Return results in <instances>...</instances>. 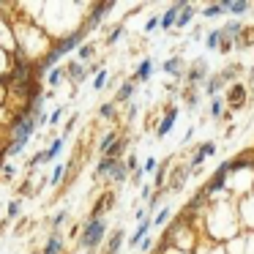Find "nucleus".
Returning <instances> with one entry per match:
<instances>
[{"label":"nucleus","instance_id":"a211bd4d","mask_svg":"<svg viewBox=\"0 0 254 254\" xmlns=\"http://www.w3.org/2000/svg\"><path fill=\"white\" fill-rule=\"evenodd\" d=\"M118 139H121V137H118V131H110V134H107V137L101 139V145H99L101 156H107V153H110V150H112V145H115Z\"/></svg>","mask_w":254,"mask_h":254},{"label":"nucleus","instance_id":"20e7f679","mask_svg":"<svg viewBox=\"0 0 254 254\" xmlns=\"http://www.w3.org/2000/svg\"><path fill=\"white\" fill-rule=\"evenodd\" d=\"M112 8H115V3H99V6H93V11H90L88 22L82 25L85 33H88V30H93V28H99V25H101V17H104V14H110Z\"/></svg>","mask_w":254,"mask_h":254},{"label":"nucleus","instance_id":"72a5a7b5","mask_svg":"<svg viewBox=\"0 0 254 254\" xmlns=\"http://www.w3.org/2000/svg\"><path fill=\"white\" fill-rule=\"evenodd\" d=\"M121 33H123V28H121V25H118L115 30H110V36H107V44H115V41L121 39Z\"/></svg>","mask_w":254,"mask_h":254},{"label":"nucleus","instance_id":"bb28decb","mask_svg":"<svg viewBox=\"0 0 254 254\" xmlns=\"http://www.w3.org/2000/svg\"><path fill=\"white\" fill-rule=\"evenodd\" d=\"M63 175H66V167H63V164H58L55 170H52V175H50V183H52V186H58V183L63 181Z\"/></svg>","mask_w":254,"mask_h":254},{"label":"nucleus","instance_id":"f3484780","mask_svg":"<svg viewBox=\"0 0 254 254\" xmlns=\"http://www.w3.org/2000/svg\"><path fill=\"white\" fill-rule=\"evenodd\" d=\"M110 175H112V181H115V183H126V178H128V167L123 164V161H118L115 170H112Z\"/></svg>","mask_w":254,"mask_h":254},{"label":"nucleus","instance_id":"dca6fc26","mask_svg":"<svg viewBox=\"0 0 254 254\" xmlns=\"http://www.w3.org/2000/svg\"><path fill=\"white\" fill-rule=\"evenodd\" d=\"M123 246V230H115V235L110 238V243H107V254H118Z\"/></svg>","mask_w":254,"mask_h":254},{"label":"nucleus","instance_id":"cd10ccee","mask_svg":"<svg viewBox=\"0 0 254 254\" xmlns=\"http://www.w3.org/2000/svg\"><path fill=\"white\" fill-rule=\"evenodd\" d=\"M123 148H126V139H118V142L112 145V150H110V153H107V156H110V159H121Z\"/></svg>","mask_w":254,"mask_h":254},{"label":"nucleus","instance_id":"423d86ee","mask_svg":"<svg viewBox=\"0 0 254 254\" xmlns=\"http://www.w3.org/2000/svg\"><path fill=\"white\" fill-rule=\"evenodd\" d=\"M243 101H246V85H232V88L227 90V104H230L232 110H241Z\"/></svg>","mask_w":254,"mask_h":254},{"label":"nucleus","instance_id":"6ab92c4d","mask_svg":"<svg viewBox=\"0 0 254 254\" xmlns=\"http://www.w3.org/2000/svg\"><path fill=\"white\" fill-rule=\"evenodd\" d=\"M191 19H194V6L189 3V6L181 11V17H178V25H175V28H186V25L191 22Z\"/></svg>","mask_w":254,"mask_h":254},{"label":"nucleus","instance_id":"58836bf2","mask_svg":"<svg viewBox=\"0 0 254 254\" xmlns=\"http://www.w3.org/2000/svg\"><path fill=\"white\" fill-rule=\"evenodd\" d=\"M66 210H61V213H55V219H52V227H55V230H58V227H61L63 224V221H66Z\"/></svg>","mask_w":254,"mask_h":254},{"label":"nucleus","instance_id":"e433bc0d","mask_svg":"<svg viewBox=\"0 0 254 254\" xmlns=\"http://www.w3.org/2000/svg\"><path fill=\"white\" fill-rule=\"evenodd\" d=\"M101 118H112V115H115V104H101Z\"/></svg>","mask_w":254,"mask_h":254},{"label":"nucleus","instance_id":"2eb2a0df","mask_svg":"<svg viewBox=\"0 0 254 254\" xmlns=\"http://www.w3.org/2000/svg\"><path fill=\"white\" fill-rule=\"evenodd\" d=\"M68 77H71V82H82L85 74H88V68L82 66V63H68Z\"/></svg>","mask_w":254,"mask_h":254},{"label":"nucleus","instance_id":"f257e3e1","mask_svg":"<svg viewBox=\"0 0 254 254\" xmlns=\"http://www.w3.org/2000/svg\"><path fill=\"white\" fill-rule=\"evenodd\" d=\"M39 118L41 115H36V112H33V104H28L17 115V121H14V142L6 148L8 156H19V153H22V148L28 145V139L33 137V131L39 128Z\"/></svg>","mask_w":254,"mask_h":254},{"label":"nucleus","instance_id":"473e14b6","mask_svg":"<svg viewBox=\"0 0 254 254\" xmlns=\"http://www.w3.org/2000/svg\"><path fill=\"white\" fill-rule=\"evenodd\" d=\"M90 55H93V44H85V47H79V61H88Z\"/></svg>","mask_w":254,"mask_h":254},{"label":"nucleus","instance_id":"aec40b11","mask_svg":"<svg viewBox=\"0 0 254 254\" xmlns=\"http://www.w3.org/2000/svg\"><path fill=\"white\" fill-rule=\"evenodd\" d=\"M189 170H191V167H186V170H175V175H172L170 189H181L183 183H186V178H189Z\"/></svg>","mask_w":254,"mask_h":254},{"label":"nucleus","instance_id":"9d476101","mask_svg":"<svg viewBox=\"0 0 254 254\" xmlns=\"http://www.w3.org/2000/svg\"><path fill=\"white\" fill-rule=\"evenodd\" d=\"M61 252H63V238L58 232H52L44 243V254H61Z\"/></svg>","mask_w":254,"mask_h":254},{"label":"nucleus","instance_id":"b1692460","mask_svg":"<svg viewBox=\"0 0 254 254\" xmlns=\"http://www.w3.org/2000/svg\"><path fill=\"white\" fill-rule=\"evenodd\" d=\"M205 199H208V191H202V189H199V191H197V194H194V197H191V199H189V210H197V208H199V205H202V202H205Z\"/></svg>","mask_w":254,"mask_h":254},{"label":"nucleus","instance_id":"49530a36","mask_svg":"<svg viewBox=\"0 0 254 254\" xmlns=\"http://www.w3.org/2000/svg\"><path fill=\"white\" fill-rule=\"evenodd\" d=\"M249 82H254V68H252V71H249Z\"/></svg>","mask_w":254,"mask_h":254},{"label":"nucleus","instance_id":"f8f14e48","mask_svg":"<svg viewBox=\"0 0 254 254\" xmlns=\"http://www.w3.org/2000/svg\"><path fill=\"white\" fill-rule=\"evenodd\" d=\"M243 47H254V28H243V33L235 39V50H243Z\"/></svg>","mask_w":254,"mask_h":254},{"label":"nucleus","instance_id":"f704fd0d","mask_svg":"<svg viewBox=\"0 0 254 254\" xmlns=\"http://www.w3.org/2000/svg\"><path fill=\"white\" fill-rule=\"evenodd\" d=\"M167 164H161L159 167V172H156V186H164V181H167Z\"/></svg>","mask_w":254,"mask_h":254},{"label":"nucleus","instance_id":"c9c22d12","mask_svg":"<svg viewBox=\"0 0 254 254\" xmlns=\"http://www.w3.org/2000/svg\"><path fill=\"white\" fill-rule=\"evenodd\" d=\"M17 213H19V199H11L8 202V219H17Z\"/></svg>","mask_w":254,"mask_h":254},{"label":"nucleus","instance_id":"9b49d317","mask_svg":"<svg viewBox=\"0 0 254 254\" xmlns=\"http://www.w3.org/2000/svg\"><path fill=\"white\" fill-rule=\"evenodd\" d=\"M164 71H167V74H172V77H178V79L186 77V71H183V61H181V58H170V61L164 63Z\"/></svg>","mask_w":254,"mask_h":254},{"label":"nucleus","instance_id":"39448f33","mask_svg":"<svg viewBox=\"0 0 254 254\" xmlns=\"http://www.w3.org/2000/svg\"><path fill=\"white\" fill-rule=\"evenodd\" d=\"M227 175H230V164H221L219 170L213 172V178H210L208 181V186H205V191L208 194H213V191H221V189H224V183H227Z\"/></svg>","mask_w":254,"mask_h":254},{"label":"nucleus","instance_id":"ddd939ff","mask_svg":"<svg viewBox=\"0 0 254 254\" xmlns=\"http://www.w3.org/2000/svg\"><path fill=\"white\" fill-rule=\"evenodd\" d=\"M150 74H153V61H142L137 66V74H134V79H139V82H148Z\"/></svg>","mask_w":254,"mask_h":254},{"label":"nucleus","instance_id":"a18cd8bd","mask_svg":"<svg viewBox=\"0 0 254 254\" xmlns=\"http://www.w3.org/2000/svg\"><path fill=\"white\" fill-rule=\"evenodd\" d=\"M126 167H128V170H137V159H134V156H131V159L126 161Z\"/></svg>","mask_w":254,"mask_h":254},{"label":"nucleus","instance_id":"412c9836","mask_svg":"<svg viewBox=\"0 0 254 254\" xmlns=\"http://www.w3.org/2000/svg\"><path fill=\"white\" fill-rule=\"evenodd\" d=\"M134 88H137L134 82H126V85H123V88L115 93V101H128V99H131V93H134Z\"/></svg>","mask_w":254,"mask_h":254},{"label":"nucleus","instance_id":"393cba45","mask_svg":"<svg viewBox=\"0 0 254 254\" xmlns=\"http://www.w3.org/2000/svg\"><path fill=\"white\" fill-rule=\"evenodd\" d=\"M219 90H221V77H210L208 85H205V93H208V96H216Z\"/></svg>","mask_w":254,"mask_h":254},{"label":"nucleus","instance_id":"2f4dec72","mask_svg":"<svg viewBox=\"0 0 254 254\" xmlns=\"http://www.w3.org/2000/svg\"><path fill=\"white\" fill-rule=\"evenodd\" d=\"M63 79V68H52L50 71V85H58Z\"/></svg>","mask_w":254,"mask_h":254},{"label":"nucleus","instance_id":"7ed1b4c3","mask_svg":"<svg viewBox=\"0 0 254 254\" xmlns=\"http://www.w3.org/2000/svg\"><path fill=\"white\" fill-rule=\"evenodd\" d=\"M186 6H189L186 0H178V3H172V6L164 11V17H161V30H172V28H175V25H178V17H181V11H183Z\"/></svg>","mask_w":254,"mask_h":254},{"label":"nucleus","instance_id":"4468645a","mask_svg":"<svg viewBox=\"0 0 254 254\" xmlns=\"http://www.w3.org/2000/svg\"><path fill=\"white\" fill-rule=\"evenodd\" d=\"M118 161H121V159H110V156H101L99 167H96V175H110V172L115 170Z\"/></svg>","mask_w":254,"mask_h":254},{"label":"nucleus","instance_id":"37998d69","mask_svg":"<svg viewBox=\"0 0 254 254\" xmlns=\"http://www.w3.org/2000/svg\"><path fill=\"white\" fill-rule=\"evenodd\" d=\"M139 246H142V252H148V249H150V246H153V241H150V238H145V241H142V243H139Z\"/></svg>","mask_w":254,"mask_h":254},{"label":"nucleus","instance_id":"4be33fe9","mask_svg":"<svg viewBox=\"0 0 254 254\" xmlns=\"http://www.w3.org/2000/svg\"><path fill=\"white\" fill-rule=\"evenodd\" d=\"M227 11H230V14H246L249 11V3H246V0H230Z\"/></svg>","mask_w":254,"mask_h":254},{"label":"nucleus","instance_id":"a19ab883","mask_svg":"<svg viewBox=\"0 0 254 254\" xmlns=\"http://www.w3.org/2000/svg\"><path fill=\"white\" fill-rule=\"evenodd\" d=\"M159 197H161V194H153V197H150V202H148V210H156V208H159Z\"/></svg>","mask_w":254,"mask_h":254},{"label":"nucleus","instance_id":"1a4fd4ad","mask_svg":"<svg viewBox=\"0 0 254 254\" xmlns=\"http://www.w3.org/2000/svg\"><path fill=\"white\" fill-rule=\"evenodd\" d=\"M28 77H30V66L19 61L17 66H14V79H17V88H19V90L28 88Z\"/></svg>","mask_w":254,"mask_h":254},{"label":"nucleus","instance_id":"4c0bfd02","mask_svg":"<svg viewBox=\"0 0 254 254\" xmlns=\"http://www.w3.org/2000/svg\"><path fill=\"white\" fill-rule=\"evenodd\" d=\"M156 25H161L159 17H150L148 22H145V33H150V30H156Z\"/></svg>","mask_w":254,"mask_h":254},{"label":"nucleus","instance_id":"ea45409f","mask_svg":"<svg viewBox=\"0 0 254 254\" xmlns=\"http://www.w3.org/2000/svg\"><path fill=\"white\" fill-rule=\"evenodd\" d=\"M63 112H66V110H63V107H61V110H55V112H52V115H50V123H58V121H61V118H63Z\"/></svg>","mask_w":254,"mask_h":254},{"label":"nucleus","instance_id":"c756f323","mask_svg":"<svg viewBox=\"0 0 254 254\" xmlns=\"http://www.w3.org/2000/svg\"><path fill=\"white\" fill-rule=\"evenodd\" d=\"M221 110H224V101H221V99H213V104H210V115H213V118H221Z\"/></svg>","mask_w":254,"mask_h":254},{"label":"nucleus","instance_id":"5701e85b","mask_svg":"<svg viewBox=\"0 0 254 254\" xmlns=\"http://www.w3.org/2000/svg\"><path fill=\"white\" fill-rule=\"evenodd\" d=\"M205 47H208V50H219V47H221V30H210Z\"/></svg>","mask_w":254,"mask_h":254},{"label":"nucleus","instance_id":"c03bdc74","mask_svg":"<svg viewBox=\"0 0 254 254\" xmlns=\"http://www.w3.org/2000/svg\"><path fill=\"white\" fill-rule=\"evenodd\" d=\"M3 175L11 178V175H14V167H11V164H6V167H3Z\"/></svg>","mask_w":254,"mask_h":254},{"label":"nucleus","instance_id":"79ce46f5","mask_svg":"<svg viewBox=\"0 0 254 254\" xmlns=\"http://www.w3.org/2000/svg\"><path fill=\"white\" fill-rule=\"evenodd\" d=\"M150 170H156V159H148V161H145L142 172H150Z\"/></svg>","mask_w":254,"mask_h":254},{"label":"nucleus","instance_id":"6e6552de","mask_svg":"<svg viewBox=\"0 0 254 254\" xmlns=\"http://www.w3.org/2000/svg\"><path fill=\"white\" fill-rule=\"evenodd\" d=\"M205 74H208V66H205V61H194V66L186 71V79L191 85H197V82H202L205 79Z\"/></svg>","mask_w":254,"mask_h":254},{"label":"nucleus","instance_id":"c85d7f7f","mask_svg":"<svg viewBox=\"0 0 254 254\" xmlns=\"http://www.w3.org/2000/svg\"><path fill=\"white\" fill-rule=\"evenodd\" d=\"M167 219H170V208H161V210H159V216H153V227L167 224Z\"/></svg>","mask_w":254,"mask_h":254},{"label":"nucleus","instance_id":"0eeeda50","mask_svg":"<svg viewBox=\"0 0 254 254\" xmlns=\"http://www.w3.org/2000/svg\"><path fill=\"white\" fill-rule=\"evenodd\" d=\"M175 118H178V107H170V110L164 112V118H161L156 134H159V137H167V134H170V128H172V123H175Z\"/></svg>","mask_w":254,"mask_h":254},{"label":"nucleus","instance_id":"f03ea898","mask_svg":"<svg viewBox=\"0 0 254 254\" xmlns=\"http://www.w3.org/2000/svg\"><path fill=\"white\" fill-rule=\"evenodd\" d=\"M104 232H107V221L101 219H93L90 216L88 221H85V227H82V238H79V246L82 249H88V252H93L96 246H99L101 241H104Z\"/></svg>","mask_w":254,"mask_h":254},{"label":"nucleus","instance_id":"a878e982","mask_svg":"<svg viewBox=\"0 0 254 254\" xmlns=\"http://www.w3.org/2000/svg\"><path fill=\"white\" fill-rule=\"evenodd\" d=\"M219 14H224V8H221V3H210V6H205L202 17L210 19V17H219Z\"/></svg>","mask_w":254,"mask_h":254},{"label":"nucleus","instance_id":"7c9ffc66","mask_svg":"<svg viewBox=\"0 0 254 254\" xmlns=\"http://www.w3.org/2000/svg\"><path fill=\"white\" fill-rule=\"evenodd\" d=\"M104 82H107V71H99V74H96V79H93V88L101 90V88H104Z\"/></svg>","mask_w":254,"mask_h":254}]
</instances>
